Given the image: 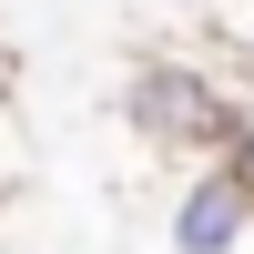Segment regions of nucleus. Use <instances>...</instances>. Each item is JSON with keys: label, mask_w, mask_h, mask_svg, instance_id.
Returning a JSON list of instances; mask_svg holds the SVG:
<instances>
[{"label": "nucleus", "mask_w": 254, "mask_h": 254, "mask_svg": "<svg viewBox=\"0 0 254 254\" xmlns=\"http://www.w3.org/2000/svg\"><path fill=\"white\" fill-rule=\"evenodd\" d=\"M122 122H132L153 153H173L183 173L193 163H224L234 153V132H244V92H234V71L214 61V41H142L132 61H122Z\"/></svg>", "instance_id": "1"}, {"label": "nucleus", "mask_w": 254, "mask_h": 254, "mask_svg": "<svg viewBox=\"0 0 254 254\" xmlns=\"http://www.w3.org/2000/svg\"><path fill=\"white\" fill-rule=\"evenodd\" d=\"M163 234H173V254H254V183L234 163H193L173 183Z\"/></svg>", "instance_id": "2"}, {"label": "nucleus", "mask_w": 254, "mask_h": 254, "mask_svg": "<svg viewBox=\"0 0 254 254\" xmlns=\"http://www.w3.org/2000/svg\"><path fill=\"white\" fill-rule=\"evenodd\" d=\"M31 112H20V92L0 102V203H20V183H31Z\"/></svg>", "instance_id": "3"}, {"label": "nucleus", "mask_w": 254, "mask_h": 254, "mask_svg": "<svg viewBox=\"0 0 254 254\" xmlns=\"http://www.w3.org/2000/svg\"><path fill=\"white\" fill-rule=\"evenodd\" d=\"M20 92V41H0V102Z\"/></svg>", "instance_id": "4"}]
</instances>
